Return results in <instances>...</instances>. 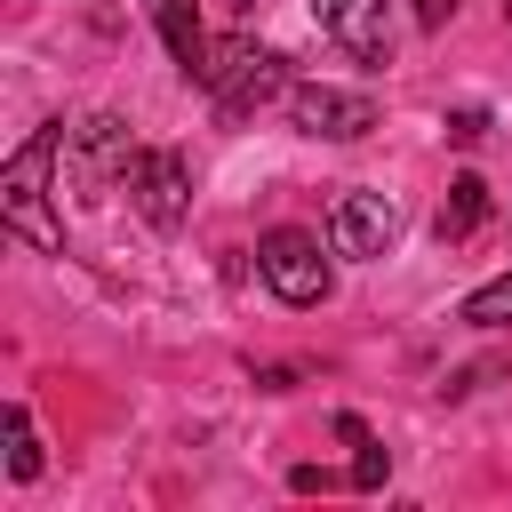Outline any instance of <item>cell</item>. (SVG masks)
Wrapping results in <instances>:
<instances>
[{
	"label": "cell",
	"instance_id": "5",
	"mask_svg": "<svg viewBox=\"0 0 512 512\" xmlns=\"http://www.w3.org/2000/svg\"><path fill=\"white\" fill-rule=\"evenodd\" d=\"M288 120H296L304 136L352 144V136H368V128H376V104H368L360 88H328V80H304V88H288Z\"/></svg>",
	"mask_w": 512,
	"mask_h": 512
},
{
	"label": "cell",
	"instance_id": "16",
	"mask_svg": "<svg viewBox=\"0 0 512 512\" xmlns=\"http://www.w3.org/2000/svg\"><path fill=\"white\" fill-rule=\"evenodd\" d=\"M504 16H512V0H504Z\"/></svg>",
	"mask_w": 512,
	"mask_h": 512
},
{
	"label": "cell",
	"instance_id": "6",
	"mask_svg": "<svg viewBox=\"0 0 512 512\" xmlns=\"http://www.w3.org/2000/svg\"><path fill=\"white\" fill-rule=\"evenodd\" d=\"M312 24L360 56V64H392V0H312Z\"/></svg>",
	"mask_w": 512,
	"mask_h": 512
},
{
	"label": "cell",
	"instance_id": "13",
	"mask_svg": "<svg viewBox=\"0 0 512 512\" xmlns=\"http://www.w3.org/2000/svg\"><path fill=\"white\" fill-rule=\"evenodd\" d=\"M456 320H472V328H512V272H504V280H480Z\"/></svg>",
	"mask_w": 512,
	"mask_h": 512
},
{
	"label": "cell",
	"instance_id": "4",
	"mask_svg": "<svg viewBox=\"0 0 512 512\" xmlns=\"http://www.w3.org/2000/svg\"><path fill=\"white\" fill-rule=\"evenodd\" d=\"M120 184H128V200H136V216H144L152 232H176V224L192 216V168H184V152H168V144H144V152L120 168Z\"/></svg>",
	"mask_w": 512,
	"mask_h": 512
},
{
	"label": "cell",
	"instance_id": "7",
	"mask_svg": "<svg viewBox=\"0 0 512 512\" xmlns=\"http://www.w3.org/2000/svg\"><path fill=\"white\" fill-rule=\"evenodd\" d=\"M392 232H400V208H392L384 192H344L336 216H328V248H336V256H384Z\"/></svg>",
	"mask_w": 512,
	"mask_h": 512
},
{
	"label": "cell",
	"instance_id": "14",
	"mask_svg": "<svg viewBox=\"0 0 512 512\" xmlns=\"http://www.w3.org/2000/svg\"><path fill=\"white\" fill-rule=\"evenodd\" d=\"M448 136H456V144H480V136H488V112H480V104H472V112H456V120H448Z\"/></svg>",
	"mask_w": 512,
	"mask_h": 512
},
{
	"label": "cell",
	"instance_id": "2",
	"mask_svg": "<svg viewBox=\"0 0 512 512\" xmlns=\"http://www.w3.org/2000/svg\"><path fill=\"white\" fill-rule=\"evenodd\" d=\"M200 88L216 96V120H248L264 96L288 88L280 56L256 48V40H208V64H200Z\"/></svg>",
	"mask_w": 512,
	"mask_h": 512
},
{
	"label": "cell",
	"instance_id": "15",
	"mask_svg": "<svg viewBox=\"0 0 512 512\" xmlns=\"http://www.w3.org/2000/svg\"><path fill=\"white\" fill-rule=\"evenodd\" d=\"M448 16H456V0H416V24L424 32H448Z\"/></svg>",
	"mask_w": 512,
	"mask_h": 512
},
{
	"label": "cell",
	"instance_id": "17",
	"mask_svg": "<svg viewBox=\"0 0 512 512\" xmlns=\"http://www.w3.org/2000/svg\"><path fill=\"white\" fill-rule=\"evenodd\" d=\"M240 8H256V0H240Z\"/></svg>",
	"mask_w": 512,
	"mask_h": 512
},
{
	"label": "cell",
	"instance_id": "1",
	"mask_svg": "<svg viewBox=\"0 0 512 512\" xmlns=\"http://www.w3.org/2000/svg\"><path fill=\"white\" fill-rule=\"evenodd\" d=\"M64 144H72V128H64V120H40V128L8 152V168H0V216H8V232L32 240L40 256H64V216L48 208V168H56Z\"/></svg>",
	"mask_w": 512,
	"mask_h": 512
},
{
	"label": "cell",
	"instance_id": "9",
	"mask_svg": "<svg viewBox=\"0 0 512 512\" xmlns=\"http://www.w3.org/2000/svg\"><path fill=\"white\" fill-rule=\"evenodd\" d=\"M72 152H80V168H88V176H112V168H128V160H136V144H128V120H120V112H88V120L72 128Z\"/></svg>",
	"mask_w": 512,
	"mask_h": 512
},
{
	"label": "cell",
	"instance_id": "10",
	"mask_svg": "<svg viewBox=\"0 0 512 512\" xmlns=\"http://www.w3.org/2000/svg\"><path fill=\"white\" fill-rule=\"evenodd\" d=\"M480 224H488V184L480 176H456L448 200H440V240H472Z\"/></svg>",
	"mask_w": 512,
	"mask_h": 512
},
{
	"label": "cell",
	"instance_id": "3",
	"mask_svg": "<svg viewBox=\"0 0 512 512\" xmlns=\"http://www.w3.org/2000/svg\"><path fill=\"white\" fill-rule=\"evenodd\" d=\"M256 272H264V288H272L280 304H320V296L336 288V272H328L320 240H312V232H296V224H272V232L256 240Z\"/></svg>",
	"mask_w": 512,
	"mask_h": 512
},
{
	"label": "cell",
	"instance_id": "8",
	"mask_svg": "<svg viewBox=\"0 0 512 512\" xmlns=\"http://www.w3.org/2000/svg\"><path fill=\"white\" fill-rule=\"evenodd\" d=\"M144 16L160 24V40H168L176 72H184V80H200V64H208V32H200V8H192V0H144Z\"/></svg>",
	"mask_w": 512,
	"mask_h": 512
},
{
	"label": "cell",
	"instance_id": "12",
	"mask_svg": "<svg viewBox=\"0 0 512 512\" xmlns=\"http://www.w3.org/2000/svg\"><path fill=\"white\" fill-rule=\"evenodd\" d=\"M0 432H8V480H40V432H32V416L8 408Z\"/></svg>",
	"mask_w": 512,
	"mask_h": 512
},
{
	"label": "cell",
	"instance_id": "11",
	"mask_svg": "<svg viewBox=\"0 0 512 512\" xmlns=\"http://www.w3.org/2000/svg\"><path fill=\"white\" fill-rule=\"evenodd\" d=\"M336 440H344V448H360V456H352V488H384V472H392V456L376 448V432H368L360 416H336Z\"/></svg>",
	"mask_w": 512,
	"mask_h": 512
}]
</instances>
